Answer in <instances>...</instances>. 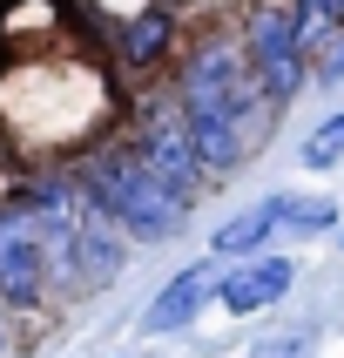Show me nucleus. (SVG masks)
<instances>
[{
  "label": "nucleus",
  "instance_id": "obj_1",
  "mask_svg": "<svg viewBox=\"0 0 344 358\" xmlns=\"http://www.w3.org/2000/svg\"><path fill=\"white\" fill-rule=\"evenodd\" d=\"M176 108H182V129L196 142L202 169H237L243 149L257 142V108H263L257 75H250V61H243V41L209 34L196 55L182 61Z\"/></svg>",
  "mask_w": 344,
  "mask_h": 358
},
{
  "label": "nucleus",
  "instance_id": "obj_2",
  "mask_svg": "<svg viewBox=\"0 0 344 358\" xmlns=\"http://www.w3.org/2000/svg\"><path fill=\"white\" fill-rule=\"evenodd\" d=\"M75 182H81V196L95 203L121 237H142V243L176 237L182 217H189V203L142 162L135 142H101V149H88L81 169H75Z\"/></svg>",
  "mask_w": 344,
  "mask_h": 358
},
{
  "label": "nucleus",
  "instance_id": "obj_3",
  "mask_svg": "<svg viewBox=\"0 0 344 358\" xmlns=\"http://www.w3.org/2000/svg\"><path fill=\"white\" fill-rule=\"evenodd\" d=\"M243 61L257 75L263 108H283L304 88L311 55H304V27H297V7L290 0H250V14H243Z\"/></svg>",
  "mask_w": 344,
  "mask_h": 358
},
{
  "label": "nucleus",
  "instance_id": "obj_4",
  "mask_svg": "<svg viewBox=\"0 0 344 358\" xmlns=\"http://www.w3.org/2000/svg\"><path fill=\"white\" fill-rule=\"evenodd\" d=\"M115 271H121V237H115V223L101 217L95 203H88L68 230L47 237V284H61L68 298H95V291H108Z\"/></svg>",
  "mask_w": 344,
  "mask_h": 358
},
{
  "label": "nucleus",
  "instance_id": "obj_5",
  "mask_svg": "<svg viewBox=\"0 0 344 358\" xmlns=\"http://www.w3.org/2000/svg\"><path fill=\"white\" fill-rule=\"evenodd\" d=\"M40 298H47V237L14 189L0 203V311H34Z\"/></svg>",
  "mask_w": 344,
  "mask_h": 358
},
{
  "label": "nucleus",
  "instance_id": "obj_6",
  "mask_svg": "<svg viewBox=\"0 0 344 358\" xmlns=\"http://www.w3.org/2000/svg\"><path fill=\"white\" fill-rule=\"evenodd\" d=\"M128 142L142 149V162L156 169L169 189H176L182 203L202 189V162H196V142H189V129H182V108L169 95H142L135 108V129H128Z\"/></svg>",
  "mask_w": 344,
  "mask_h": 358
},
{
  "label": "nucleus",
  "instance_id": "obj_7",
  "mask_svg": "<svg viewBox=\"0 0 344 358\" xmlns=\"http://www.w3.org/2000/svg\"><path fill=\"white\" fill-rule=\"evenodd\" d=\"M290 264L283 257H257V264H243V271H230V278L216 284V298H223V311H237V318H250V311H270V304L290 291Z\"/></svg>",
  "mask_w": 344,
  "mask_h": 358
},
{
  "label": "nucleus",
  "instance_id": "obj_8",
  "mask_svg": "<svg viewBox=\"0 0 344 358\" xmlns=\"http://www.w3.org/2000/svg\"><path fill=\"white\" fill-rule=\"evenodd\" d=\"M209 291H216V278H209L202 264H196V271H182V278H169V291L142 311V331H176V324H189L202 304H209Z\"/></svg>",
  "mask_w": 344,
  "mask_h": 358
},
{
  "label": "nucleus",
  "instance_id": "obj_9",
  "mask_svg": "<svg viewBox=\"0 0 344 358\" xmlns=\"http://www.w3.org/2000/svg\"><path fill=\"white\" fill-rule=\"evenodd\" d=\"M115 27H121V61H128V68H156L169 34H176V20L162 14V7H135V14H121Z\"/></svg>",
  "mask_w": 344,
  "mask_h": 358
},
{
  "label": "nucleus",
  "instance_id": "obj_10",
  "mask_svg": "<svg viewBox=\"0 0 344 358\" xmlns=\"http://www.w3.org/2000/svg\"><path fill=\"white\" fill-rule=\"evenodd\" d=\"M270 230H277V196H263V203H250L243 217H230L216 237H209V250H216V257H250Z\"/></svg>",
  "mask_w": 344,
  "mask_h": 358
},
{
  "label": "nucleus",
  "instance_id": "obj_11",
  "mask_svg": "<svg viewBox=\"0 0 344 358\" xmlns=\"http://www.w3.org/2000/svg\"><path fill=\"white\" fill-rule=\"evenodd\" d=\"M277 223L290 230V237H317V230L338 223V210H331L324 196H277Z\"/></svg>",
  "mask_w": 344,
  "mask_h": 358
},
{
  "label": "nucleus",
  "instance_id": "obj_12",
  "mask_svg": "<svg viewBox=\"0 0 344 358\" xmlns=\"http://www.w3.org/2000/svg\"><path fill=\"white\" fill-rule=\"evenodd\" d=\"M344 156V108L338 115H324L311 136H304V169H331V162Z\"/></svg>",
  "mask_w": 344,
  "mask_h": 358
},
{
  "label": "nucleus",
  "instance_id": "obj_13",
  "mask_svg": "<svg viewBox=\"0 0 344 358\" xmlns=\"http://www.w3.org/2000/svg\"><path fill=\"white\" fill-rule=\"evenodd\" d=\"M250 358H304V345H297V338H263Z\"/></svg>",
  "mask_w": 344,
  "mask_h": 358
},
{
  "label": "nucleus",
  "instance_id": "obj_14",
  "mask_svg": "<svg viewBox=\"0 0 344 358\" xmlns=\"http://www.w3.org/2000/svg\"><path fill=\"white\" fill-rule=\"evenodd\" d=\"M7 345H14V331H7V311H0V358H7Z\"/></svg>",
  "mask_w": 344,
  "mask_h": 358
},
{
  "label": "nucleus",
  "instance_id": "obj_15",
  "mask_svg": "<svg viewBox=\"0 0 344 358\" xmlns=\"http://www.w3.org/2000/svg\"><path fill=\"white\" fill-rule=\"evenodd\" d=\"M338 14H344V0H338Z\"/></svg>",
  "mask_w": 344,
  "mask_h": 358
}]
</instances>
